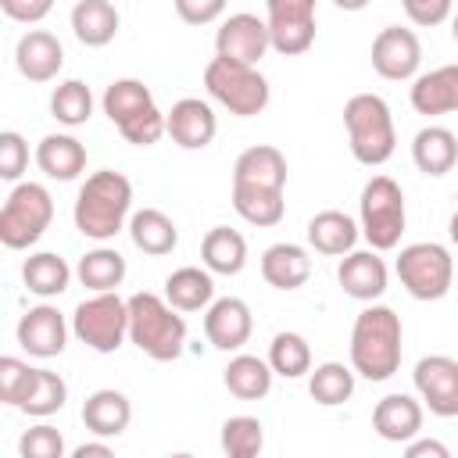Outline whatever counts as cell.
I'll list each match as a JSON object with an SVG mask.
<instances>
[{"instance_id": "obj_50", "label": "cell", "mask_w": 458, "mask_h": 458, "mask_svg": "<svg viewBox=\"0 0 458 458\" xmlns=\"http://www.w3.org/2000/svg\"><path fill=\"white\" fill-rule=\"evenodd\" d=\"M447 236H451V243L458 247V211L451 215V222H447Z\"/></svg>"}, {"instance_id": "obj_21", "label": "cell", "mask_w": 458, "mask_h": 458, "mask_svg": "<svg viewBox=\"0 0 458 458\" xmlns=\"http://www.w3.org/2000/svg\"><path fill=\"white\" fill-rule=\"evenodd\" d=\"M408 100H411L415 114H426V118L458 111V64H440L433 72L415 75Z\"/></svg>"}, {"instance_id": "obj_10", "label": "cell", "mask_w": 458, "mask_h": 458, "mask_svg": "<svg viewBox=\"0 0 458 458\" xmlns=\"http://www.w3.org/2000/svg\"><path fill=\"white\" fill-rule=\"evenodd\" d=\"M394 272L401 279V286L408 290V297L415 301H440L447 297L451 283H454V258L444 243L433 240H419L401 247Z\"/></svg>"}, {"instance_id": "obj_30", "label": "cell", "mask_w": 458, "mask_h": 458, "mask_svg": "<svg viewBox=\"0 0 458 458\" xmlns=\"http://www.w3.org/2000/svg\"><path fill=\"white\" fill-rule=\"evenodd\" d=\"M200 261L215 276H240L247 265V240L229 225H215L200 240Z\"/></svg>"}, {"instance_id": "obj_22", "label": "cell", "mask_w": 458, "mask_h": 458, "mask_svg": "<svg viewBox=\"0 0 458 458\" xmlns=\"http://www.w3.org/2000/svg\"><path fill=\"white\" fill-rule=\"evenodd\" d=\"M82 422H86V429L93 437H104V440L122 437L129 429V422H132V404H129V397L122 390L100 386L82 401Z\"/></svg>"}, {"instance_id": "obj_46", "label": "cell", "mask_w": 458, "mask_h": 458, "mask_svg": "<svg viewBox=\"0 0 458 458\" xmlns=\"http://www.w3.org/2000/svg\"><path fill=\"white\" fill-rule=\"evenodd\" d=\"M0 11H4L11 21L36 25V21H43V18L54 11V0H0Z\"/></svg>"}, {"instance_id": "obj_36", "label": "cell", "mask_w": 458, "mask_h": 458, "mask_svg": "<svg viewBox=\"0 0 458 458\" xmlns=\"http://www.w3.org/2000/svg\"><path fill=\"white\" fill-rule=\"evenodd\" d=\"M68 401V383L50 372V369H32L25 394L18 397V411L32 415V419H50L54 411H61Z\"/></svg>"}, {"instance_id": "obj_25", "label": "cell", "mask_w": 458, "mask_h": 458, "mask_svg": "<svg viewBox=\"0 0 458 458\" xmlns=\"http://www.w3.org/2000/svg\"><path fill=\"white\" fill-rule=\"evenodd\" d=\"M286 154L272 143H254L247 147L236 165H233V182L247 186H268V190H286Z\"/></svg>"}, {"instance_id": "obj_49", "label": "cell", "mask_w": 458, "mask_h": 458, "mask_svg": "<svg viewBox=\"0 0 458 458\" xmlns=\"http://www.w3.org/2000/svg\"><path fill=\"white\" fill-rule=\"evenodd\" d=\"M333 4H336L340 11H361V7L369 4V0H333Z\"/></svg>"}, {"instance_id": "obj_32", "label": "cell", "mask_w": 458, "mask_h": 458, "mask_svg": "<svg viewBox=\"0 0 458 458\" xmlns=\"http://www.w3.org/2000/svg\"><path fill=\"white\" fill-rule=\"evenodd\" d=\"M72 276H75L72 265H68L61 254H54V250H36V254H29L25 265H21L25 290L36 293V297H43V301L61 297V293L68 290Z\"/></svg>"}, {"instance_id": "obj_3", "label": "cell", "mask_w": 458, "mask_h": 458, "mask_svg": "<svg viewBox=\"0 0 458 458\" xmlns=\"http://www.w3.org/2000/svg\"><path fill=\"white\" fill-rule=\"evenodd\" d=\"M129 344L150 361H175L186 351V318L165 297L143 290L129 297Z\"/></svg>"}, {"instance_id": "obj_33", "label": "cell", "mask_w": 458, "mask_h": 458, "mask_svg": "<svg viewBox=\"0 0 458 458\" xmlns=\"http://www.w3.org/2000/svg\"><path fill=\"white\" fill-rule=\"evenodd\" d=\"M215 272L211 268H197V265H182L165 279V301L179 311H200L215 301Z\"/></svg>"}, {"instance_id": "obj_19", "label": "cell", "mask_w": 458, "mask_h": 458, "mask_svg": "<svg viewBox=\"0 0 458 458\" xmlns=\"http://www.w3.org/2000/svg\"><path fill=\"white\" fill-rule=\"evenodd\" d=\"M14 64L29 82H50L64 68V47L47 29H29L14 47Z\"/></svg>"}, {"instance_id": "obj_27", "label": "cell", "mask_w": 458, "mask_h": 458, "mask_svg": "<svg viewBox=\"0 0 458 458\" xmlns=\"http://www.w3.org/2000/svg\"><path fill=\"white\" fill-rule=\"evenodd\" d=\"M261 276L276 290H301L311 276V258L301 243H272L261 254Z\"/></svg>"}, {"instance_id": "obj_4", "label": "cell", "mask_w": 458, "mask_h": 458, "mask_svg": "<svg viewBox=\"0 0 458 458\" xmlns=\"http://www.w3.org/2000/svg\"><path fill=\"white\" fill-rule=\"evenodd\" d=\"M100 107L132 147H154L168 132L165 111L154 104L150 86H143L140 79H114L104 89Z\"/></svg>"}, {"instance_id": "obj_13", "label": "cell", "mask_w": 458, "mask_h": 458, "mask_svg": "<svg viewBox=\"0 0 458 458\" xmlns=\"http://www.w3.org/2000/svg\"><path fill=\"white\" fill-rule=\"evenodd\" d=\"M419 64H422V43H419V36L411 29L386 25V29L376 32V39H372V68H376L379 79H390V82L415 79Z\"/></svg>"}, {"instance_id": "obj_14", "label": "cell", "mask_w": 458, "mask_h": 458, "mask_svg": "<svg viewBox=\"0 0 458 458\" xmlns=\"http://www.w3.org/2000/svg\"><path fill=\"white\" fill-rule=\"evenodd\" d=\"M68 333H72V322L54 308V304H36L29 308L18 326H14V336H18V347L32 358H57L64 347H68Z\"/></svg>"}, {"instance_id": "obj_9", "label": "cell", "mask_w": 458, "mask_h": 458, "mask_svg": "<svg viewBox=\"0 0 458 458\" xmlns=\"http://www.w3.org/2000/svg\"><path fill=\"white\" fill-rule=\"evenodd\" d=\"M54 222V197L43 182H14L0 208V243L29 250Z\"/></svg>"}, {"instance_id": "obj_18", "label": "cell", "mask_w": 458, "mask_h": 458, "mask_svg": "<svg viewBox=\"0 0 458 458\" xmlns=\"http://www.w3.org/2000/svg\"><path fill=\"white\" fill-rule=\"evenodd\" d=\"M165 118H168V136H172V143L182 147V150H204V147L215 140V132H218L215 111H211V104L200 100V97H182V100H175Z\"/></svg>"}, {"instance_id": "obj_43", "label": "cell", "mask_w": 458, "mask_h": 458, "mask_svg": "<svg viewBox=\"0 0 458 458\" xmlns=\"http://www.w3.org/2000/svg\"><path fill=\"white\" fill-rule=\"evenodd\" d=\"M29 376H32V365L29 361H21L14 354H4L0 358V401L11 404V408H18V397L25 394Z\"/></svg>"}, {"instance_id": "obj_11", "label": "cell", "mask_w": 458, "mask_h": 458, "mask_svg": "<svg viewBox=\"0 0 458 458\" xmlns=\"http://www.w3.org/2000/svg\"><path fill=\"white\" fill-rule=\"evenodd\" d=\"M265 25L272 50L283 57H297L315 43L318 32L315 0H265Z\"/></svg>"}, {"instance_id": "obj_15", "label": "cell", "mask_w": 458, "mask_h": 458, "mask_svg": "<svg viewBox=\"0 0 458 458\" xmlns=\"http://www.w3.org/2000/svg\"><path fill=\"white\" fill-rule=\"evenodd\" d=\"M268 50H272L268 25H265L258 14H250V11L229 14V18L218 25V32H215V54H218V57L243 61V64H258Z\"/></svg>"}, {"instance_id": "obj_48", "label": "cell", "mask_w": 458, "mask_h": 458, "mask_svg": "<svg viewBox=\"0 0 458 458\" xmlns=\"http://www.w3.org/2000/svg\"><path fill=\"white\" fill-rule=\"evenodd\" d=\"M72 458H111V444H104V440L79 444V447L72 451Z\"/></svg>"}, {"instance_id": "obj_47", "label": "cell", "mask_w": 458, "mask_h": 458, "mask_svg": "<svg viewBox=\"0 0 458 458\" xmlns=\"http://www.w3.org/2000/svg\"><path fill=\"white\" fill-rule=\"evenodd\" d=\"M404 454H408V458H426V454H429V458H447L451 451H447L440 440H415V437H411V440L404 444Z\"/></svg>"}, {"instance_id": "obj_37", "label": "cell", "mask_w": 458, "mask_h": 458, "mask_svg": "<svg viewBox=\"0 0 458 458\" xmlns=\"http://www.w3.org/2000/svg\"><path fill=\"white\" fill-rule=\"evenodd\" d=\"M354 376H358V372H354L351 365H344V361H322V365H315V369L308 372V394H311L315 404L336 408V404L351 401V394H354Z\"/></svg>"}, {"instance_id": "obj_35", "label": "cell", "mask_w": 458, "mask_h": 458, "mask_svg": "<svg viewBox=\"0 0 458 458\" xmlns=\"http://www.w3.org/2000/svg\"><path fill=\"white\" fill-rule=\"evenodd\" d=\"M125 272H129L125 258H122L114 247H104V243L93 247V250H86V254L79 258V265H75V279H79L86 290H93V293L118 290L122 279H125Z\"/></svg>"}, {"instance_id": "obj_1", "label": "cell", "mask_w": 458, "mask_h": 458, "mask_svg": "<svg viewBox=\"0 0 458 458\" xmlns=\"http://www.w3.org/2000/svg\"><path fill=\"white\" fill-rule=\"evenodd\" d=\"M404 326L386 304H365L351 326V369L369 383H386L401 369Z\"/></svg>"}, {"instance_id": "obj_42", "label": "cell", "mask_w": 458, "mask_h": 458, "mask_svg": "<svg viewBox=\"0 0 458 458\" xmlns=\"http://www.w3.org/2000/svg\"><path fill=\"white\" fill-rule=\"evenodd\" d=\"M25 168H29V143H25V136L14 132V129L0 132V179L21 182Z\"/></svg>"}, {"instance_id": "obj_41", "label": "cell", "mask_w": 458, "mask_h": 458, "mask_svg": "<svg viewBox=\"0 0 458 458\" xmlns=\"http://www.w3.org/2000/svg\"><path fill=\"white\" fill-rule=\"evenodd\" d=\"M18 454L21 458H61L64 454V437H61V429L39 422V426H32V429L21 433Z\"/></svg>"}, {"instance_id": "obj_26", "label": "cell", "mask_w": 458, "mask_h": 458, "mask_svg": "<svg viewBox=\"0 0 458 458\" xmlns=\"http://www.w3.org/2000/svg\"><path fill=\"white\" fill-rule=\"evenodd\" d=\"M358 236H361V225H358L347 211H336V208L318 211V215L308 222V243H311L318 254H326V258H344V254H351L354 243H358Z\"/></svg>"}, {"instance_id": "obj_24", "label": "cell", "mask_w": 458, "mask_h": 458, "mask_svg": "<svg viewBox=\"0 0 458 458\" xmlns=\"http://www.w3.org/2000/svg\"><path fill=\"white\" fill-rule=\"evenodd\" d=\"M411 161L422 175L440 179L458 165V136L447 125H426L411 140Z\"/></svg>"}, {"instance_id": "obj_20", "label": "cell", "mask_w": 458, "mask_h": 458, "mask_svg": "<svg viewBox=\"0 0 458 458\" xmlns=\"http://www.w3.org/2000/svg\"><path fill=\"white\" fill-rule=\"evenodd\" d=\"M422 415H426V404L411 394H386L376 401L372 408V429L390 440V444H408L411 437L422 433Z\"/></svg>"}, {"instance_id": "obj_28", "label": "cell", "mask_w": 458, "mask_h": 458, "mask_svg": "<svg viewBox=\"0 0 458 458\" xmlns=\"http://www.w3.org/2000/svg\"><path fill=\"white\" fill-rule=\"evenodd\" d=\"M272 365L268 358H258V354H233L229 365L222 369V383L233 397L240 401H261L268 397L272 390Z\"/></svg>"}, {"instance_id": "obj_29", "label": "cell", "mask_w": 458, "mask_h": 458, "mask_svg": "<svg viewBox=\"0 0 458 458\" xmlns=\"http://www.w3.org/2000/svg\"><path fill=\"white\" fill-rule=\"evenodd\" d=\"M118 7L111 0H79L72 7V32L82 47H107L118 36Z\"/></svg>"}, {"instance_id": "obj_51", "label": "cell", "mask_w": 458, "mask_h": 458, "mask_svg": "<svg viewBox=\"0 0 458 458\" xmlns=\"http://www.w3.org/2000/svg\"><path fill=\"white\" fill-rule=\"evenodd\" d=\"M451 36H454V43H458V11L451 14Z\"/></svg>"}, {"instance_id": "obj_39", "label": "cell", "mask_w": 458, "mask_h": 458, "mask_svg": "<svg viewBox=\"0 0 458 458\" xmlns=\"http://www.w3.org/2000/svg\"><path fill=\"white\" fill-rule=\"evenodd\" d=\"M50 114H54L61 125H68V129L86 125L89 114H93V89H89L82 79H64V82H57L54 93H50Z\"/></svg>"}, {"instance_id": "obj_5", "label": "cell", "mask_w": 458, "mask_h": 458, "mask_svg": "<svg viewBox=\"0 0 458 458\" xmlns=\"http://www.w3.org/2000/svg\"><path fill=\"white\" fill-rule=\"evenodd\" d=\"M344 129H347V143H351V154L358 165L379 168L394 157L397 129H394V114L379 93H354L344 104Z\"/></svg>"}, {"instance_id": "obj_38", "label": "cell", "mask_w": 458, "mask_h": 458, "mask_svg": "<svg viewBox=\"0 0 458 458\" xmlns=\"http://www.w3.org/2000/svg\"><path fill=\"white\" fill-rule=\"evenodd\" d=\"M268 365H272V372L283 376V379H301V376L311 372V344H308L301 333L283 329V333H276L272 344H268Z\"/></svg>"}, {"instance_id": "obj_7", "label": "cell", "mask_w": 458, "mask_h": 458, "mask_svg": "<svg viewBox=\"0 0 458 458\" xmlns=\"http://www.w3.org/2000/svg\"><path fill=\"white\" fill-rule=\"evenodd\" d=\"M408 211H404V190L390 175H372L361 186L358 197V225L372 250H394L401 243Z\"/></svg>"}, {"instance_id": "obj_6", "label": "cell", "mask_w": 458, "mask_h": 458, "mask_svg": "<svg viewBox=\"0 0 458 458\" xmlns=\"http://www.w3.org/2000/svg\"><path fill=\"white\" fill-rule=\"evenodd\" d=\"M204 89L215 104H222L236 118H254L272 100V86L258 72V64L229 61V57H218V54L204 68Z\"/></svg>"}, {"instance_id": "obj_23", "label": "cell", "mask_w": 458, "mask_h": 458, "mask_svg": "<svg viewBox=\"0 0 458 458\" xmlns=\"http://www.w3.org/2000/svg\"><path fill=\"white\" fill-rule=\"evenodd\" d=\"M36 165L47 179L72 182L86 172V147L72 132H50L36 143Z\"/></svg>"}, {"instance_id": "obj_34", "label": "cell", "mask_w": 458, "mask_h": 458, "mask_svg": "<svg viewBox=\"0 0 458 458\" xmlns=\"http://www.w3.org/2000/svg\"><path fill=\"white\" fill-rule=\"evenodd\" d=\"M233 208L247 225L268 229L279 225L286 215V200L283 190H268V186H247V182H233Z\"/></svg>"}, {"instance_id": "obj_16", "label": "cell", "mask_w": 458, "mask_h": 458, "mask_svg": "<svg viewBox=\"0 0 458 458\" xmlns=\"http://www.w3.org/2000/svg\"><path fill=\"white\" fill-rule=\"evenodd\" d=\"M254 333V315L243 297H215L204 308V336L218 351H240Z\"/></svg>"}, {"instance_id": "obj_40", "label": "cell", "mask_w": 458, "mask_h": 458, "mask_svg": "<svg viewBox=\"0 0 458 458\" xmlns=\"http://www.w3.org/2000/svg\"><path fill=\"white\" fill-rule=\"evenodd\" d=\"M265 447V426L254 415H233L222 422V451L229 458H254Z\"/></svg>"}, {"instance_id": "obj_44", "label": "cell", "mask_w": 458, "mask_h": 458, "mask_svg": "<svg viewBox=\"0 0 458 458\" xmlns=\"http://www.w3.org/2000/svg\"><path fill=\"white\" fill-rule=\"evenodd\" d=\"M401 7L408 14V21L422 25V29H433L451 18V0H401Z\"/></svg>"}, {"instance_id": "obj_8", "label": "cell", "mask_w": 458, "mask_h": 458, "mask_svg": "<svg viewBox=\"0 0 458 458\" xmlns=\"http://www.w3.org/2000/svg\"><path fill=\"white\" fill-rule=\"evenodd\" d=\"M72 333L89 351L114 354L129 340V297H118V290H104L79 301L72 311Z\"/></svg>"}, {"instance_id": "obj_45", "label": "cell", "mask_w": 458, "mask_h": 458, "mask_svg": "<svg viewBox=\"0 0 458 458\" xmlns=\"http://www.w3.org/2000/svg\"><path fill=\"white\" fill-rule=\"evenodd\" d=\"M225 11V0H175V14L186 25H211Z\"/></svg>"}, {"instance_id": "obj_2", "label": "cell", "mask_w": 458, "mask_h": 458, "mask_svg": "<svg viewBox=\"0 0 458 458\" xmlns=\"http://www.w3.org/2000/svg\"><path fill=\"white\" fill-rule=\"evenodd\" d=\"M72 218L86 240H97V243L114 240L132 218V182L111 168L86 175V182L79 186Z\"/></svg>"}, {"instance_id": "obj_12", "label": "cell", "mask_w": 458, "mask_h": 458, "mask_svg": "<svg viewBox=\"0 0 458 458\" xmlns=\"http://www.w3.org/2000/svg\"><path fill=\"white\" fill-rule=\"evenodd\" d=\"M415 394L419 401L440 415V419H454L458 415V361L447 354H426L415 361L411 372Z\"/></svg>"}, {"instance_id": "obj_31", "label": "cell", "mask_w": 458, "mask_h": 458, "mask_svg": "<svg viewBox=\"0 0 458 458\" xmlns=\"http://www.w3.org/2000/svg\"><path fill=\"white\" fill-rule=\"evenodd\" d=\"M129 236H132L136 250H143V254H150V258L172 254L175 243H179V229H175V222H172L161 208H140V211H132V218H129Z\"/></svg>"}, {"instance_id": "obj_17", "label": "cell", "mask_w": 458, "mask_h": 458, "mask_svg": "<svg viewBox=\"0 0 458 458\" xmlns=\"http://www.w3.org/2000/svg\"><path fill=\"white\" fill-rule=\"evenodd\" d=\"M336 283L347 297L361 301V304H372L386 293V283H390V272H386V261L379 258V250H351L340 258V268H336Z\"/></svg>"}]
</instances>
